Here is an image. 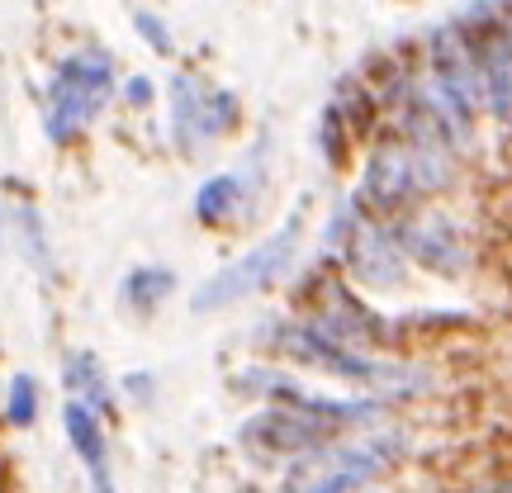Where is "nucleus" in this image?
<instances>
[{
	"instance_id": "3",
	"label": "nucleus",
	"mask_w": 512,
	"mask_h": 493,
	"mask_svg": "<svg viewBox=\"0 0 512 493\" xmlns=\"http://www.w3.org/2000/svg\"><path fill=\"white\" fill-rule=\"evenodd\" d=\"M351 418H370L366 403H318L309 394H294V408H275L261 413L256 422L242 427L247 446H256L261 456H285V451H313L323 437H332L328 422H351Z\"/></svg>"
},
{
	"instance_id": "11",
	"label": "nucleus",
	"mask_w": 512,
	"mask_h": 493,
	"mask_svg": "<svg viewBox=\"0 0 512 493\" xmlns=\"http://www.w3.org/2000/svg\"><path fill=\"white\" fill-rule=\"evenodd\" d=\"M242 200V176H214V181L200 185V195H195V209H200V219H223V214H233Z\"/></svg>"
},
{
	"instance_id": "1",
	"label": "nucleus",
	"mask_w": 512,
	"mask_h": 493,
	"mask_svg": "<svg viewBox=\"0 0 512 493\" xmlns=\"http://www.w3.org/2000/svg\"><path fill=\"white\" fill-rule=\"evenodd\" d=\"M399 456L394 437H361L347 446H323L309 460H299L285 479V493H356L370 479L389 470V460Z\"/></svg>"
},
{
	"instance_id": "5",
	"label": "nucleus",
	"mask_w": 512,
	"mask_h": 493,
	"mask_svg": "<svg viewBox=\"0 0 512 493\" xmlns=\"http://www.w3.org/2000/svg\"><path fill=\"white\" fill-rule=\"evenodd\" d=\"M275 347L285 351L290 361H304L313 370H328V375H342L351 384H375V389H394V384H413L403 370L380 366V361H366L347 351L337 337H328L323 328H275Z\"/></svg>"
},
{
	"instance_id": "14",
	"label": "nucleus",
	"mask_w": 512,
	"mask_h": 493,
	"mask_svg": "<svg viewBox=\"0 0 512 493\" xmlns=\"http://www.w3.org/2000/svg\"><path fill=\"white\" fill-rule=\"evenodd\" d=\"M133 24H138V34H143L147 43L157 48V53H166V48H171V34L162 29V19H157V15H138Z\"/></svg>"
},
{
	"instance_id": "2",
	"label": "nucleus",
	"mask_w": 512,
	"mask_h": 493,
	"mask_svg": "<svg viewBox=\"0 0 512 493\" xmlns=\"http://www.w3.org/2000/svg\"><path fill=\"white\" fill-rule=\"evenodd\" d=\"M299 228H304V214H290V219L280 223V228H275L261 247H252L247 256H238L233 266H223L209 285H200V290H195V299H190V304H195V313L228 309V304H238V299H247V294L275 285V280L285 275V266L294 261V252H299Z\"/></svg>"
},
{
	"instance_id": "8",
	"label": "nucleus",
	"mask_w": 512,
	"mask_h": 493,
	"mask_svg": "<svg viewBox=\"0 0 512 493\" xmlns=\"http://www.w3.org/2000/svg\"><path fill=\"white\" fill-rule=\"evenodd\" d=\"M62 422H67V437H72L76 456L86 460V470H91L95 493H114L110 456H105V437H100V422H95V413L86 408V403H67Z\"/></svg>"
},
{
	"instance_id": "9",
	"label": "nucleus",
	"mask_w": 512,
	"mask_h": 493,
	"mask_svg": "<svg viewBox=\"0 0 512 493\" xmlns=\"http://www.w3.org/2000/svg\"><path fill=\"white\" fill-rule=\"evenodd\" d=\"M171 285H176V275H171V271H157V266L133 271L124 280V304H128V309H138V313H152L166 294H171Z\"/></svg>"
},
{
	"instance_id": "13",
	"label": "nucleus",
	"mask_w": 512,
	"mask_h": 493,
	"mask_svg": "<svg viewBox=\"0 0 512 493\" xmlns=\"http://www.w3.org/2000/svg\"><path fill=\"white\" fill-rule=\"evenodd\" d=\"M19 228H24V238H29V256H34L38 266H48V247H43V228H38L34 209H19Z\"/></svg>"
},
{
	"instance_id": "4",
	"label": "nucleus",
	"mask_w": 512,
	"mask_h": 493,
	"mask_svg": "<svg viewBox=\"0 0 512 493\" xmlns=\"http://www.w3.org/2000/svg\"><path fill=\"white\" fill-rule=\"evenodd\" d=\"M110 57L100 53H76L67 57L53 76V91H48V138L67 143L81 128L91 124L100 105L110 100Z\"/></svg>"
},
{
	"instance_id": "6",
	"label": "nucleus",
	"mask_w": 512,
	"mask_h": 493,
	"mask_svg": "<svg viewBox=\"0 0 512 493\" xmlns=\"http://www.w3.org/2000/svg\"><path fill=\"white\" fill-rule=\"evenodd\" d=\"M238 119V100L223 91H204V81L195 76H176L171 81V128H176V143L185 152H195L200 143L228 133Z\"/></svg>"
},
{
	"instance_id": "10",
	"label": "nucleus",
	"mask_w": 512,
	"mask_h": 493,
	"mask_svg": "<svg viewBox=\"0 0 512 493\" xmlns=\"http://www.w3.org/2000/svg\"><path fill=\"white\" fill-rule=\"evenodd\" d=\"M67 389H72L76 399H86L91 408H110V389L100 380V366H95V356H72L67 361Z\"/></svg>"
},
{
	"instance_id": "7",
	"label": "nucleus",
	"mask_w": 512,
	"mask_h": 493,
	"mask_svg": "<svg viewBox=\"0 0 512 493\" xmlns=\"http://www.w3.org/2000/svg\"><path fill=\"white\" fill-rule=\"evenodd\" d=\"M432 157L422 152H403V147H380L366 166V181H361V200H370L375 209H399L403 200L422 195L432 185Z\"/></svg>"
},
{
	"instance_id": "12",
	"label": "nucleus",
	"mask_w": 512,
	"mask_h": 493,
	"mask_svg": "<svg viewBox=\"0 0 512 493\" xmlns=\"http://www.w3.org/2000/svg\"><path fill=\"white\" fill-rule=\"evenodd\" d=\"M10 422H15V427H29V422H34V380H29V375H19V380L10 384Z\"/></svg>"
},
{
	"instance_id": "15",
	"label": "nucleus",
	"mask_w": 512,
	"mask_h": 493,
	"mask_svg": "<svg viewBox=\"0 0 512 493\" xmlns=\"http://www.w3.org/2000/svg\"><path fill=\"white\" fill-rule=\"evenodd\" d=\"M128 100H133V105H147V100H152V81H147V76H133V81H128Z\"/></svg>"
}]
</instances>
